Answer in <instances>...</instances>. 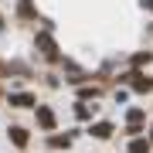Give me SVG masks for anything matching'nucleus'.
<instances>
[{
  "instance_id": "nucleus-6",
  "label": "nucleus",
  "mask_w": 153,
  "mask_h": 153,
  "mask_svg": "<svg viewBox=\"0 0 153 153\" xmlns=\"http://www.w3.org/2000/svg\"><path fill=\"white\" fill-rule=\"evenodd\" d=\"M126 119H129V133H136L140 123H143V109H129V116H126Z\"/></svg>"
},
{
  "instance_id": "nucleus-2",
  "label": "nucleus",
  "mask_w": 153,
  "mask_h": 153,
  "mask_svg": "<svg viewBox=\"0 0 153 153\" xmlns=\"http://www.w3.org/2000/svg\"><path fill=\"white\" fill-rule=\"evenodd\" d=\"M126 78H129V85L136 88V92H150V88H153V82H150L146 75H140V71H129Z\"/></svg>"
},
{
  "instance_id": "nucleus-4",
  "label": "nucleus",
  "mask_w": 153,
  "mask_h": 153,
  "mask_svg": "<svg viewBox=\"0 0 153 153\" xmlns=\"http://www.w3.org/2000/svg\"><path fill=\"white\" fill-rule=\"evenodd\" d=\"M10 105L27 109V105H34V95H31V92H17V95H10Z\"/></svg>"
},
{
  "instance_id": "nucleus-5",
  "label": "nucleus",
  "mask_w": 153,
  "mask_h": 153,
  "mask_svg": "<svg viewBox=\"0 0 153 153\" xmlns=\"http://www.w3.org/2000/svg\"><path fill=\"white\" fill-rule=\"evenodd\" d=\"M92 136L109 140V136H112V126H109V123H95V126H92Z\"/></svg>"
},
{
  "instance_id": "nucleus-8",
  "label": "nucleus",
  "mask_w": 153,
  "mask_h": 153,
  "mask_svg": "<svg viewBox=\"0 0 153 153\" xmlns=\"http://www.w3.org/2000/svg\"><path fill=\"white\" fill-rule=\"evenodd\" d=\"M17 14L21 17H34V4L31 0H21V4H17Z\"/></svg>"
},
{
  "instance_id": "nucleus-9",
  "label": "nucleus",
  "mask_w": 153,
  "mask_h": 153,
  "mask_svg": "<svg viewBox=\"0 0 153 153\" xmlns=\"http://www.w3.org/2000/svg\"><path fill=\"white\" fill-rule=\"evenodd\" d=\"M129 153H150V143L146 140H133L129 143Z\"/></svg>"
},
{
  "instance_id": "nucleus-10",
  "label": "nucleus",
  "mask_w": 153,
  "mask_h": 153,
  "mask_svg": "<svg viewBox=\"0 0 153 153\" xmlns=\"http://www.w3.org/2000/svg\"><path fill=\"white\" fill-rule=\"evenodd\" d=\"M143 7H146V10H153V0H143Z\"/></svg>"
},
{
  "instance_id": "nucleus-3",
  "label": "nucleus",
  "mask_w": 153,
  "mask_h": 153,
  "mask_svg": "<svg viewBox=\"0 0 153 153\" xmlns=\"http://www.w3.org/2000/svg\"><path fill=\"white\" fill-rule=\"evenodd\" d=\"M38 123L44 126V129H55V112H51L48 105H38Z\"/></svg>"
},
{
  "instance_id": "nucleus-7",
  "label": "nucleus",
  "mask_w": 153,
  "mask_h": 153,
  "mask_svg": "<svg viewBox=\"0 0 153 153\" xmlns=\"http://www.w3.org/2000/svg\"><path fill=\"white\" fill-rule=\"evenodd\" d=\"M10 140L17 143V146H27V133H24L21 126H14V129H10Z\"/></svg>"
},
{
  "instance_id": "nucleus-1",
  "label": "nucleus",
  "mask_w": 153,
  "mask_h": 153,
  "mask_svg": "<svg viewBox=\"0 0 153 153\" xmlns=\"http://www.w3.org/2000/svg\"><path fill=\"white\" fill-rule=\"evenodd\" d=\"M38 48H41V55L44 58H58V48H55V41H51V34H38Z\"/></svg>"
},
{
  "instance_id": "nucleus-11",
  "label": "nucleus",
  "mask_w": 153,
  "mask_h": 153,
  "mask_svg": "<svg viewBox=\"0 0 153 153\" xmlns=\"http://www.w3.org/2000/svg\"><path fill=\"white\" fill-rule=\"evenodd\" d=\"M150 136H153V129H150Z\"/></svg>"
}]
</instances>
